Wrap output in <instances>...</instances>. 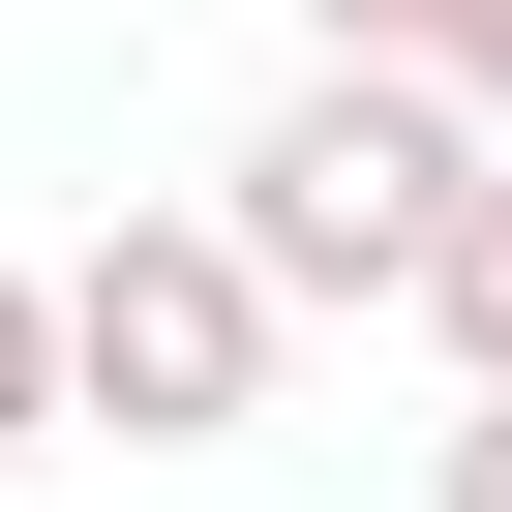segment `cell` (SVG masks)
Wrapping results in <instances>:
<instances>
[{
    "label": "cell",
    "mask_w": 512,
    "mask_h": 512,
    "mask_svg": "<svg viewBox=\"0 0 512 512\" xmlns=\"http://www.w3.org/2000/svg\"><path fill=\"white\" fill-rule=\"evenodd\" d=\"M482 151H512V121H452L422 61H332V31H302V91L241 121V181H211V211L272 241V302H422V241H452V181H482Z\"/></svg>",
    "instance_id": "obj_1"
},
{
    "label": "cell",
    "mask_w": 512,
    "mask_h": 512,
    "mask_svg": "<svg viewBox=\"0 0 512 512\" xmlns=\"http://www.w3.org/2000/svg\"><path fill=\"white\" fill-rule=\"evenodd\" d=\"M272 241H241V211H91L61 241V392L121 422V452H241V422H272Z\"/></svg>",
    "instance_id": "obj_2"
},
{
    "label": "cell",
    "mask_w": 512,
    "mask_h": 512,
    "mask_svg": "<svg viewBox=\"0 0 512 512\" xmlns=\"http://www.w3.org/2000/svg\"><path fill=\"white\" fill-rule=\"evenodd\" d=\"M422 362H452V392H512V151H482V181H452V241H422Z\"/></svg>",
    "instance_id": "obj_3"
},
{
    "label": "cell",
    "mask_w": 512,
    "mask_h": 512,
    "mask_svg": "<svg viewBox=\"0 0 512 512\" xmlns=\"http://www.w3.org/2000/svg\"><path fill=\"white\" fill-rule=\"evenodd\" d=\"M302 31H332V61H422L452 121H512V0H302Z\"/></svg>",
    "instance_id": "obj_4"
},
{
    "label": "cell",
    "mask_w": 512,
    "mask_h": 512,
    "mask_svg": "<svg viewBox=\"0 0 512 512\" xmlns=\"http://www.w3.org/2000/svg\"><path fill=\"white\" fill-rule=\"evenodd\" d=\"M91 392H61V272H0V452H61Z\"/></svg>",
    "instance_id": "obj_5"
},
{
    "label": "cell",
    "mask_w": 512,
    "mask_h": 512,
    "mask_svg": "<svg viewBox=\"0 0 512 512\" xmlns=\"http://www.w3.org/2000/svg\"><path fill=\"white\" fill-rule=\"evenodd\" d=\"M422 512H512V392H452V452H422Z\"/></svg>",
    "instance_id": "obj_6"
}]
</instances>
